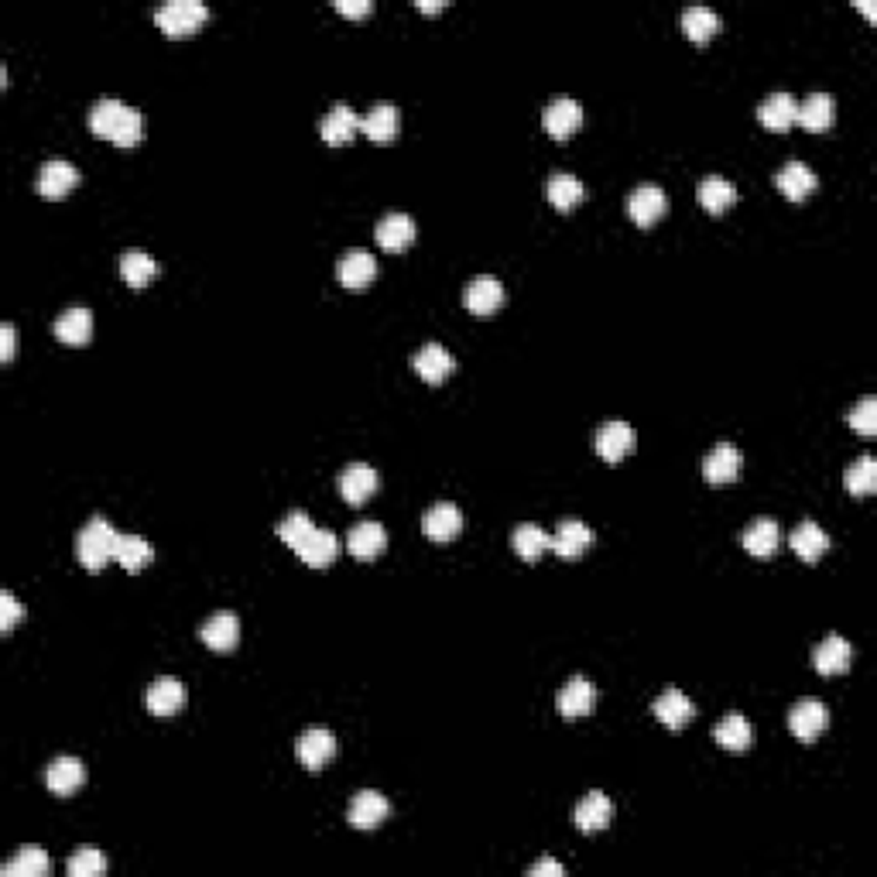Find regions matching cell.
<instances>
[{"label": "cell", "mask_w": 877, "mask_h": 877, "mask_svg": "<svg viewBox=\"0 0 877 877\" xmlns=\"http://www.w3.org/2000/svg\"><path fill=\"white\" fill-rule=\"evenodd\" d=\"M90 131L96 138L117 144V148H134L144 138V117L141 110L127 107L120 100H100L90 110Z\"/></svg>", "instance_id": "6da1fadb"}, {"label": "cell", "mask_w": 877, "mask_h": 877, "mask_svg": "<svg viewBox=\"0 0 877 877\" xmlns=\"http://www.w3.org/2000/svg\"><path fill=\"white\" fill-rule=\"evenodd\" d=\"M114 545H117V531L107 518H96L76 535V559L83 562L86 569H103L110 559H114Z\"/></svg>", "instance_id": "7a4b0ae2"}, {"label": "cell", "mask_w": 877, "mask_h": 877, "mask_svg": "<svg viewBox=\"0 0 877 877\" xmlns=\"http://www.w3.org/2000/svg\"><path fill=\"white\" fill-rule=\"evenodd\" d=\"M209 11L206 4H199V0H172V4L158 7L155 21L158 28L165 31V38H189L196 35L199 28L206 24Z\"/></svg>", "instance_id": "3957f363"}, {"label": "cell", "mask_w": 877, "mask_h": 877, "mask_svg": "<svg viewBox=\"0 0 877 877\" xmlns=\"http://www.w3.org/2000/svg\"><path fill=\"white\" fill-rule=\"evenodd\" d=\"M826 727H830V710H826L819 699H799V703L788 710V730H792L795 740H802V744H812L816 737H823Z\"/></svg>", "instance_id": "277c9868"}, {"label": "cell", "mask_w": 877, "mask_h": 877, "mask_svg": "<svg viewBox=\"0 0 877 877\" xmlns=\"http://www.w3.org/2000/svg\"><path fill=\"white\" fill-rule=\"evenodd\" d=\"M665 213H669V196L658 185H638L627 196V216L634 227H655Z\"/></svg>", "instance_id": "5b68a950"}, {"label": "cell", "mask_w": 877, "mask_h": 877, "mask_svg": "<svg viewBox=\"0 0 877 877\" xmlns=\"http://www.w3.org/2000/svg\"><path fill=\"white\" fill-rule=\"evenodd\" d=\"M542 127L555 141L573 138L579 127H583V107H579L576 100H569V96H559V100H552L549 107L542 110Z\"/></svg>", "instance_id": "8992f818"}, {"label": "cell", "mask_w": 877, "mask_h": 877, "mask_svg": "<svg viewBox=\"0 0 877 877\" xmlns=\"http://www.w3.org/2000/svg\"><path fill=\"white\" fill-rule=\"evenodd\" d=\"M295 758H299L302 768L309 771H323L329 761L336 758V737L323 727H312L295 740Z\"/></svg>", "instance_id": "52a82bcc"}, {"label": "cell", "mask_w": 877, "mask_h": 877, "mask_svg": "<svg viewBox=\"0 0 877 877\" xmlns=\"http://www.w3.org/2000/svg\"><path fill=\"white\" fill-rule=\"evenodd\" d=\"M388 816H391V802L384 799L381 792H374V788H364V792H357L350 799L347 819L353 830H377Z\"/></svg>", "instance_id": "ba28073f"}, {"label": "cell", "mask_w": 877, "mask_h": 877, "mask_svg": "<svg viewBox=\"0 0 877 877\" xmlns=\"http://www.w3.org/2000/svg\"><path fill=\"white\" fill-rule=\"evenodd\" d=\"M593 446H597V456L607 463H621L624 456L634 453V446H638V436H634V429L627 422H607L597 429V439H593Z\"/></svg>", "instance_id": "9c48e42d"}, {"label": "cell", "mask_w": 877, "mask_h": 877, "mask_svg": "<svg viewBox=\"0 0 877 877\" xmlns=\"http://www.w3.org/2000/svg\"><path fill=\"white\" fill-rule=\"evenodd\" d=\"M593 703H597V689H593V682L583 679V675H573V679L559 689V696H555V706H559V713L566 716V720L586 716L593 710Z\"/></svg>", "instance_id": "30bf717a"}, {"label": "cell", "mask_w": 877, "mask_h": 877, "mask_svg": "<svg viewBox=\"0 0 877 877\" xmlns=\"http://www.w3.org/2000/svg\"><path fill=\"white\" fill-rule=\"evenodd\" d=\"M833 120H836V103L830 93H812L799 103V110H795V124L806 127L809 134L830 131Z\"/></svg>", "instance_id": "8fae6325"}, {"label": "cell", "mask_w": 877, "mask_h": 877, "mask_svg": "<svg viewBox=\"0 0 877 877\" xmlns=\"http://www.w3.org/2000/svg\"><path fill=\"white\" fill-rule=\"evenodd\" d=\"M590 545H593V531L586 528L583 521L566 518V521H559V528H555L549 549L559 555V559H579V555H586Z\"/></svg>", "instance_id": "7c38bea8"}, {"label": "cell", "mask_w": 877, "mask_h": 877, "mask_svg": "<svg viewBox=\"0 0 877 877\" xmlns=\"http://www.w3.org/2000/svg\"><path fill=\"white\" fill-rule=\"evenodd\" d=\"M422 531H425V538H432V542H453V538L463 531L460 508H456V504H449V501H439L436 508L425 511Z\"/></svg>", "instance_id": "4fadbf2b"}, {"label": "cell", "mask_w": 877, "mask_h": 877, "mask_svg": "<svg viewBox=\"0 0 877 877\" xmlns=\"http://www.w3.org/2000/svg\"><path fill=\"white\" fill-rule=\"evenodd\" d=\"M374 237H377V247H381V251L401 254L415 240V220L405 213H388L381 223H377Z\"/></svg>", "instance_id": "5bb4252c"}, {"label": "cell", "mask_w": 877, "mask_h": 877, "mask_svg": "<svg viewBox=\"0 0 877 877\" xmlns=\"http://www.w3.org/2000/svg\"><path fill=\"white\" fill-rule=\"evenodd\" d=\"M703 477H706V484H713V487L734 484V480L740 477V453H737V446H730V442H720V446H713V453L703 460Z\"/></svg>", "instance_id": "9a60e30c"}, {"label": "cell", "mask_w": 877, "mask_h": 877, "mask_svg": "<svg viewBox=\"0 0 877 877\" xmlns=\"http://www.w3.org/2000/svg\"><path fill=\"white\" fill-rule=\"evenodd\" d=\"M610 819H614V802H610L603 792H590V795H586V799L573 809V823H576V830H583V833H600V830H607Z\"/></svg>", "instance_id": "2e32d148"}, {"label": "cell", "mask_w": 877, "mask_h": 877, "mask_svg": "<svg viewBox=\"0 0 877 877\" xmlns=\"http://www.w3.org/2000/svg\"><path fill=\"white\" fill-rule=\"evenodd\" d=\"M199 638H203V645L213 648V651H233V648H237V641H240L237 614H230V610L213 614L203 627H199Z\"/></svg>", "instance_id": "e0dca14e"}, {"label": "cell", "mask_w": 877, "mask_h": 877, "mask_svg": "<svg viewBox=\"0 0 877 877\" xmlns=\"http://www.w3.org/2000/svg\"><path fill=\"white\" fill-rule=\"evenodd\" d=\"M295 555L305 562V566L312 569H323V566H333L336 555H340V538L333 535V531H323V528H312V535L305 538V542L295 549Z\"/></svg>", "instance_id": "ac0fdd59"}, {"label": "cell", "mask_w": 877, "mask_h": 877, "mask_svg": "<svg viewBox=\"0 0 877 877\" xmlns=\"http://www.w3.org/2000/svg\"><path fill=\"white\" fill-rule=\"evenodd\" d=\"M651 713H655L669 730H682L696 716V706H693V699H689L686 693H679V689H665V693L651 703Z\"/></svg>", "instance_id": "d6986e66"}, {"label": "cell", "mask_w": 877, "mask_h": 877, "mask_svg": "<svg viewBox=\"0 0 877 877\" xmlns=\"http://www.w3.org/2000/svg\"><path fill=\"white\" fill-rule=\"evenodd\" d=\"M79 185V172L69 162H45L38 172V196L42 199H66Z\"/></svg>", "instance_id": "ffe728a7"}, {"label": "cell", "mask_w": 877, "mask_h": 877, "mask_svg": "<svg viewBox=\"0 0 877 877\" xmlns=\"http://www.w3.org/2000/svg\"><path fill=\"white\" fill-rule=\"evenodd\" d=\"M740 542L754 559H771L778 552V542H782V528H778L775 518H754Z\"/></svg>", "instance_id": "44dd1931"}, {"label": "cell", "mask_w": 877, "mask_h": 877, "mask_svg": "<svg viewBox=\"0 0 877 877\" xmlns=\"http://www.w3.org/2000/svg\"><path fill=\"white\" fill-rule=\"evenodd\" d=\"M775 185H778V192H782L785 199H792V203H802V199H809L812 192H816L819 179H816V172H812L809 165L788 162L782 172L775 175Z\"/></svg>", "instance_id": "7402d4cb"}, {"label": "cell", "mask_w": 877, "mask_h": 877, "mask_svg": "<svg viewBox=\"0 0 877 877\" xmlns=\"http://www.w3.org/2000/svg\"><path fill=\"white\" fill-rule=\"evenodd\" d=\"M850 662H854V648L840 634H830L823 645H816V651H812V665H816L819 675H840L850 669Z\"/></svg>", "instance_id": "603a6c76"}, {"label": "cell", "mask_w": 877, "mask_h": 877, "mask_svg": "<svg viewBox=\"0 0 877 877\" xmlns=\"http://www.w3.org/2000/svg\"><path fill=\"white\" fill-rule=\"evenodd\" d=\"M463 302L473 316H494V312L504 305V285L497 278H477L466 285Z\"/></svg>", "instance_id": "cb8c5ba5"}, {"label": "cell", "mask_w": 877, "mask_h": 877, "mask_svg": "<svg viewBox=\"0 0 877 877\" xmlns=\"http://www.w3.org/2000/svg\"><path fill=\"white\" fill-rule=\"evenodd\" d=\"M357 131H360V117L353 114L347 103H336V107L323 117V124H319V134H323V141L333 144V148H340V144H350L353 138H357Z\"/></svg>", "instance_id": "d4e9b609"}, {"label": "cell", "mask_w": 877, "mask_h": 877, "mask_svg": "<svg viewBox=\"0 0 877 877\" xmlns=\"http://www.w3.org/2000/svg\"><path fill=\"white\" fill-rule=\"evenodd\" d=\"M374 490H377V473L370 470L367 463H350L347 470L340 473V494H343V501L353 504V508L364 504Z\"/></svg>", "instance_id": "484cf974"}, {"label": "cell", "mask_w": 877, "mask_h": 877, "mask_svg": "<svg viewBox=\"0 0 877 877\" xmlns=\"http://www.w3.org/2000/svg\"><path fill=\"white\" fill-rule=\"evenodd\" d=\"M185 706V686L172 675L165 679H155L148 686V710L155 716H175Z\"/></svg>", "instance_id": "4316f807"}, {"label": "cell", "mask_w": 877, "mask_h": 877, "mask_svg": "<svg viewBox=\"0 0 877 877\" xmlns=\"http://www.w3.org/2000/svg\"><path fill=\"white\" fill-rule=\"evenodd\" d=\"M398 124V107H391V103H377L374 110H367V117H360V131L374 144H391L398 138Z\"/></svg>", "instance_id": "83f0119b"}, {"label": "cell", "mask_w": 877, "mask_h": 877, "mask_svg": "<svg viewBox=\"0 0 877 877\" xmlns=\"http://www.w3.org/2000/svg\"><path fill=\"white\" fill-rule=\"evenodd\" d=\"M374 275H377V261L364 251H353L336 264V278H340V285L350 288V292L367 288L370 281H374Z\"/></svg>", "instance_id": "f1b7e54d"}, {"label": "cell", "mask_w": 877, "mask_h": 877, "mask_svg": "<svg viewBox=\"0 0 877 877\" xmlns=\"http://www.w3.org/2000/svg\"><path fill=\"white\" fill-rule=\"evenodd\" d=\"M86 782V768L83 761L76 758H55L45 768V785L52 788L55 795H72L76 788H83Z\"/></svg>", "instance_id": "f546056e"}, {"label": "cell", "mask_w": 877, "mask_h": 877, "mask_svg": "<svg viewBox=\"0 0 877 877\" xmlns=\"http://www.w3.org/2000/svg\"><path fill=\"white\" fill-rule=\"evenodd\" d=\"M453 357H449L446 347H439V343H429V347H422L415 353V374L422 377V381L429 384H442L449 374H453Z\"/></svg>", "instance_id": "4dcf8cb0"}, {"label": "cell", "mask_w": 877, "mask_h": 877, "mask_svg": "<svg viewBox=\"0 0 877 877\" xmlns=\"http://www.w3.org/2000/svg\"><path fill=\"white\" fill-rule=\"evenodd\" d=\"M696 199H699V206H703L706 213L720 216V213H727V209L737 203V189H734V182H727L723 175H710V179L699 182Z\"/></svg>", "instance_id": "1f68e13d"}, {"label": "cell", "mask_w": 877, "mask_h": 877, "mask_svg": "<svg viewBox=\"0 0 877 877\" xmlns=\"http://www.w3.org/2000/svg\"><path fill=\"white\" fill-rule=\"evenodd\" d=\"M55 336L69 347H83V343L93 340V312L90 309H69L55 319Z\"/></svg>", "instance_id": "d6a6232c"}, {"label": "cell", "mask_w": 877, "mask_h": 877, "mask_svg": "<svg viewBox=\"0 0 877 877\" xmlns=\"http://www.w3.org/2000/svg\"><path fill=\"white\" fill-rule=\"evenodd\" d=\"M795 110H799V103H795L788 93H771L768 100L758 107V120L768 127V131L785 134L788 127L795 124Z\"/></svg>", "instance_id": "836d02e7"}, {"label": "cell", "mask_w": 877, "mask_h": 877, "mask_svg": "<svg viewBox=\"0 0 877 877\" xmlns=\"http://www.w3.org/2000/svg\"><path fill=\"white\" fill-rule=\"evenodd\" d=\"M792 549L802 562H819L830 552V535H826L816 521H802V525L792 531Z\"/></svg>", "instance_id": "e575fe53"}, {"label": "cell", "mask_w": 877, "mask_h": 877, "mask_svg": "<svg viewBox=\"0 0 877 877\" xmlns=\"http://www.w3.org/2000/svg\"><path fill=\"white\" fill-rule=\"evenodd\" d=\"M384 545H388V535H384V528L377 525V521H364V525H357L350 531L347 538V549L353 559H377V555L384 552Z\"/></svg>", "instance_id": "d590c367"}, {"label": "cell", "mask_w": 877, "mask_h": 877, "mask_svg": "<svg viewBox=\"0 0 877 877\" xmlns=\"http://www.w3.org/2000/svg\"><path fill=\"white\" fill-rule=\"evenodd\" d=\"M713 737H716V744L727 747V751H747V747H751V740H754V727H751V720H747V716L727 713L720 723H716Z\"/></svg>", "instance_id": "8d00e7d4"}, {"label": "cell", "mask_w": 877, "mask_h": 877, "mask_svg": "<svg viewBox=\"0 0 877 877\" xmlns=\"http://www.w3.org/2000/svg\"><path fill=\"white\" fill-rule=\"evenodd\" d=\"M155 559V549H151L148 538L141 535H117V545H114V562H120V566L127 569V573H141L148 562Z\"/></svg>", "instance_id": "74e56055"}, {"label": "cell", "mask_w": 877, "mask_h": 877, "mask_svg": "<svg viewBox=\"0 0 877 877\" xmlns=\"http://www.w3.org/2000/svg\"><path fill=\"white\" fill-rule=\"evenodd\" d=\"M545 199H549L559 213H569V209H576L586 199V189L576 175H552V179L545 182Z\"/></svg>", "instance_id": "f35d334b"}, {"label": "cell", "mask_w": 877, "mask_h": 877, "mask_svg": "<svg viewBox=\"0 0 877 877\" xmlns=\"http://www.w3.org/2000/svg\"><path fill=\"white\" fill-rule=\"evenodd\" d=\"M682 31H686V38L696 45L710 42L716 31H720V14H713L710 7H689V11L682 14Z\"/></svg>", "instance_id": "ab89813d"}, {"label": "cell", "mask_w": 877, "mask_h": 877, "mask_svg": "<svg viewBox=\"0 0 877 877\" xmlns=\"http://www.w3.org/2000/svg\"><path fill=\"white\" fill-rule=\"evenodd\" d=\"M48 874V854L42 847H21L18 857L4 864V877H45Z\"/></svg>", "instance_id": "60d3db41"}, {"label": "cell", "mask_w": 877, "mask_h": 877, "mask_svg": "<svg viewBox=\"0 0 877 877\" xmlns=\"http://www.w3.org/2000/svg\"><path fill=\"white\" fill-rule=\"evenodd\" d=\"M155 275H158L155 257H148V254H141V251H131V254L120 257V278H124L131 288L151 285V281H155Z\"/></svg>", "instance_id": "b9f144b4"}, {"label": "cell", "mask_w": 877, "mask_h": 877, "mask_svg": "<svg viewBox=\"0 0 877 877\" xmlns=\"http://www.w3.org/2000/svg\"><path fill=\"white\" fill-rule=\"evenodd\" d=\"M843 484H847V490L854 497H871L877 490V463H874V456H860L854 466H847V473H843Z\"/></svg>", "instance_id": "7bdbcfd3"}, {"label": "cell", "mask_w": 877, "mask_h": 877, "mask_svg": "<svg viewBox=\"0 0 877 877\" xmlns=\"http://www.w3.org/2000/svg\"><path fill=\"white\" fill-rule=\"evenodd\" d=\"M549 545H552V535H545V531L538 528V525H521L511 535V549L518 552L525 562H535L538 555L549 549Z\"/></svg>", "instance_id": "ee69618b"}, {"label": "cell", "mask_w": 877, "mask_h": 877, "mask_svg": "<svg viewBox=\"0 0 877 877\" xmlns=\"http://www.w3.org/2000/svg\"><path fill=\"white\" fill-rule=\"evenodd\" d=\"M107 871V857L96 847H76V854L69 857V877H100Z\"/></svg>", "instance_id": "f6af8a7d"}, {"label": "cell", "mask_w": 877, "mask_h": 877, "mask_svg": "<svg viewBox=\"0 0 877 877\" xmlns=\"http://www.w3.org/2000/svg\"><path fill=\"white\" fill-rule=\"evenodd\" d=\"M312 528H316V525H312V521H309V514H305V511H292V514H288V518L278 525V538L288 545V549L295 552V549H299V545L305 542V538L312 535Z\"/></svg>", "instance_id": "bcb514c9"}, {"label": "cell", "mask_w": 877, "mask_h": 877, "mask_svg": "<svg viewBox=\"0 0 877 877\" xmlns=\"http://www.w3.org/2000/svg\"><path fill=\"white\" fill-rule=\"evenodd\" d=\"M850 429H857L860 436H874L877 432V398H864L854 412L847 415Z\"/></svg>", "instance_id": "7dc6e473"}, {"label": "cell", "mask_w": 877, "mask_h": 877, "mask_svg": "<svg viewBox=\"0 0 877 877\" xmlns=\"http://www.w3.org/2000/svg\"><path fill=\"white\" fill-rule=\"evenodd\" d=\"M21 614L24 610H21V603L14 600V593L11 590L0 593V634H4V638L11 634V627L21 621Z\"/></svg>", "instance_id": "c3c4849f"}, {"label": "cell", "mask_w": 877, "mask_h": 877, "mask_svg": "<svg viewBox=\"0 0 877 877\" xmlns=\"http://www.w3.org/2000/svg\"><path fill=\"white\" fill-rule=\"evenodd\" d=\"M336 11H340L343 18H367L370 0H336Z\"/></svg>", "instance_id": "681fc988"}, {"label": "cell", "mask_w": 877, "mask_h": 877, "mask_svg": "<svg viewBox=\"0 0 877 877\" xmlns=\"http://www.w3.org/2000/svg\"><path fill=\"white\" fill-rule=\"evenodd\" d=\"M531 877H562L566 874V867L559 864V860H552V857H545V860H538V864H531V871H528Z\"/></svg>", "instance_id": "f907efd6"}, {"label": "cell", "mask_w": 877, "mask_h": 877, "mask_svg": "<svg viewBox=\"0 0 877 877\" xmlns=\"http://www.w3.org/2000/svg\"><path fill=\"white\" fill-rule=\"evenodd\" d=\"M14 360V326L4 323L0 326V364H11Z\"/></svg>", "instance_id": "816d5d0a"}, {"label": "cell", "mask_w": 877, "mask_h": 877, "mask_svg": "<svg viewBox=\"0 0 877 877\" xmlns=\"http://www.w3.org/2000/svg\"><path fill=\"white\" fill-rule=\"evenodd\" d=\"M415 7H418V11H422V14H439V11H446V4H442V0H439V4H429V0H418Z\"/></svg>", "instance_id": "f5cc1de1"}, {"label": "cell", "mask_w": 877, "mask_h": 877, "mask_svg": "<svg viewBox=\"0 0 877 877\" xmlns=\"http://www.w3.org/2000/svg\"><path fill=\"white\" fill-rule=\"evenodd\" d=\"M857 7H860V11H864V14H867V18H871V21L877 18V14H874V7H871V4H857Z\"/></svg>", "instance_id": "db71d44e"}]
</instances>
